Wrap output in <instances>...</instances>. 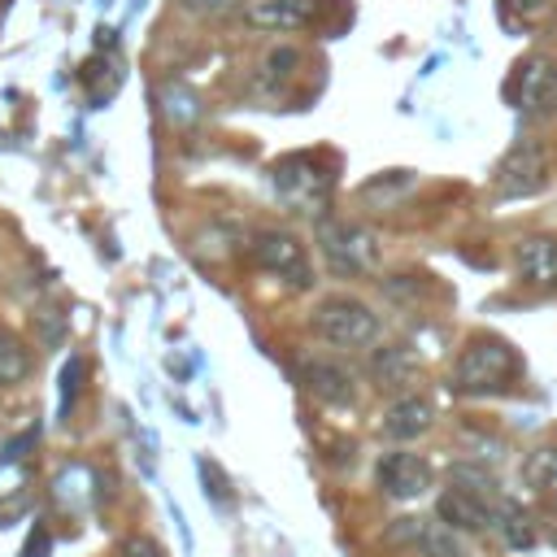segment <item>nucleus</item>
<instances>
[{
	"instance_id": "f257e3e1",
	"label": "nucleus",
	"mask_w": 557,
	"mask_h": 557,
	"mask_svg": "<svg viewBox=\"0 0 557 557\" xmlns=\"http://www.w3.org/2000/svg\"><path fill=\"white\" fill-rule=\"evenodd\" d=\"M318 252L331 265V274L352 278V274H370L379 270V244L366 226L357 222H339V218H318Z\"/></svg>"
},
{
	"instance_id": "f03ea898",
	"label": "nucleus",
	"mask_w": 557,
	"mask_h": 557,
	"mask_svg": "<svg viewBox=\"0 0 557 557\" xmlns=\"http://www.w3.org/2000/svg\"><path fill=\"white\" fill-rule=\"evenodd\" d=\"M313 331L335 348H366L379 339V313L357 296H331L318 305Z\"/></svg>"
},
{
	"instance_id": "7ed1b4c3",
	"label": "nucleus",
	"mask_w": 557,
	"mask_h": 557,
	"mask_svg": "<svg viewBox=\"0 0 557 557\" xmlns=\"http://www.w3.org/2000/svg\"><path fill=\"white\" fill-rule=\"evenodd\" d=\"M274 191L283 205H292L296 213H326V200H331V174H322L313 165V157H283L274 165Z\"/></svg>"
},
{
	"instance_id": "20e7f679",
	"label": "nucleus",
	"mask_w": 557,
	"mask_h": 557,
	"mask_svg": "<svg viewBox=\"0 0 557 557\" xmlns=\"http://www.w3.org/2000/svg\"><path fill=\"white\" fill-rule=\"evenodd\" d=\"M544 183H548V157H544V148H540V144H531V139L513 144V148L500 157L496 178H492V187H496V196H500V200L535 196Z\"/></svg>"
},
{
	"instance_id": "39448f33",
	"label": "nucleus",
	"mask_w": 557,
	"mask_h": 557,
	"mask_svg": "<svg viewBox=\"0 0 557 557\" xmlns=\"http://www.w3.org/2000/svg\"><path fill=\"white\" fill-rule=\"evenodd\" d=\"M252 261H257L265 274L287 278V283L300 287V292L313 283L309 252H305V244H300L292 231H261V235L252 239Z\"/></svg>"
},
{
	"instance_id": "423d86ee",
	"label": "nucleus",
	"mask_w": 557,
	"mask_h": 557,
	"mask_svg": "<svg viewBox=\"0 0 557 557\" xmlns=\"http://www.w3.org/2000/svg\"><path fill=\"white\" fill-rule=\"evenodd\" d=\"M513 370V352L500 339H474L461 357H457V392H496Z\"/></svg>"
},
{
	"instance_id": "0eeeda50",
	"label": "nucleus",
	"mask_w": 557,
	"mask_h": 557,
	"mask_svg": "<svg viewBox=\"0 0 557 557\" xmlns=\"http://www.w3.org/2000/svg\"><path fill=\"white\" fill-rule=\"evenodd\" d=\"M509 100H513V109H518L522 117L548 113L553 100H557V61H553L548 52H531V57L518 65L513 83H509Z\"/></svg>"
},
{
	"instance_id": "6e6552de",
	"label": "nucleus",
	"mask_w": 557,
	"mask_h": 557,
	"mask_svg": "<svg viewBox=\"0 0 557 557\" xmlns=\"http://www.w3.org/2000/svg\"><path fill=\"white\" fill-rule=\"evenodd\" d=\"M374 479H379L383 496H392V500H413V496H422V492L431 487L435 470H431V461L418 457V453H387V457L379 461Z\"/></svg>"
},
{
	"instance_id": "1a4fd4ad",
	"label": "nucleus",
	"mask_w": 557,
	"mask_h": 557,
	"mask_svg": "<svg viewBox=\"0 0 557 557\" xmlns=\"http://www.w3.org/2000/svg\"><path fill=\"white\" fill-rule=\"evenodd\" d=\"M387 540L392 544H409V548H418L426 557H466L461 535L448 522H440V518H396Z\"/></svg>"
},
{
	"instance_id": "9d476101",
	"label": "nucleus",
	"mask_w": 557,
	"mask_h": 557,
	"mask_svg": "<svg viewBox=\"0 0 557 557\" xmlns=\"http://www.w3.org/2000/svg\"><path fill=\"white\" fill-rule=\"evenodd\" d=\"M435 518L448 522L453 531H487L492 518H496V505H492L487 496H479V492L453 483V487L440 492V500H435Z\"/></svg>"
},
{
	"instance_id": "9b49d317",
	"label": "nucleus",
	"mask_w": 557,
	"mask_h": 557,
	"mask_svg": "<svg viewBox=\"0 0 557 557\" xmlns=\"http://www.w3.org/2000/svg\"><path fill=\"white\" fill-rule=\"evenodd\" d=\"M300 383H305L318 400H326V405H352V396H357L352 374H348L339 361H322V357L300 366Z\"/></svg>"
},
{
	"instance_id": "f8f14e48",
	"label": "nucleus",
	"mask_w": 557,
	"mask_h": 557,
	"mask_svg": "<svg viewBox=\"0 0 557 557\" xmlns=\"http://www.w3.org/2000/svg\"><path fill=\"white\" fill-rule=\"evenodd\" d=\"M513 265H518V278L531 283V287H557V239L548 235H531L518 244L513 252Z\"/></svg>"
},
{
	"instance_id": "ddd939ff",
	"label": "nucleus",
	"mask_w": 557,
	"mask_h": 557,
	"mask_svg": "<svg viewBox=\"0 0 557 557\" xmlns=\"http://www.w3.org/2000/svg\"><path fill=\"white\" fill-rule=\"evenodd\" d=\"M244 17L257 30H300L313 22V0H252Z\"/></svg>"
},
{
	"instance_id": "4468645a",
	"label": "nucleus",
	"mask_w": 557,
	"mask_h": 557,
	"mask_svg": "<svg viewBox=\"0 0 557 557\" xmlns=\"http://www.w3.org/2000/svg\"><path fill=\"white\" fill-rule=\"evenodd\" d=\"M431 422H435V409L426 396H400L383 413V435L387 440H418L422 431H431Z\"/></svg>"
},
{
	"instance_id": "2eb2a0df",
	"label": "nucleus",
	"mask_w": 557,
	"mask_h": 557,
	"mask_svg": "<svg viewBox=\"0 0 557 557\" xmlns=\"http://www.w3.org/2000/svg\"><path fill=\"white\" fill-rule=\"evenodd\" d=\"M492 531L509 544V548H531L535 544V527L531 518L513 505V500H496V518H492Z\"/></svg>"
},
{
	"instance_id": "dca6fc26",
	"label": "nucleus",
	"mask_w": 557,
	"mask_h": 557,
	"mask_svg": "<svg viewBox=\"0 0 557 557\" xmlns=\"http://www.w3.org/2000/svg\"><path fill=\"white\" fill-rule=\"evenodd\" d=\"M30 348L13 335V331H4L0 326V387H17V383H26L30 379Z\"/></svg>"
},
{
	"instance_id": "f3484780",
	"label": "nucleus",
	"mask_w": 557,
	"mask_h": 557,
	"mask_svg": "<svg viewBox=\"0 0 557 557\" xmlns=\"http://www.w3.org/2000/svg\"><path fill=\"white\" fill-rule=\"evenodd\" d=\"M370 374L379 379V387H400V383H409V374H413V357H409L405 348H379V352L370 357Z\"/></svg>"
},
{
	"instance_id": "a211bd4d",
	"label": "nucleus",
	"mask_w": 557,
	"mask_h": 557,
	"mask_svg": "<svg viewBox=\"0 0 557 557\" xmlns=\"http://www.w3.org/2000/svg\"><path fill=\"white\" fill-rule=\"evenodd\" d=\"M522 479L531 487H557V444H540L522 461Z\"/></svg>"
},
{
	"instance_id": "6ab92c4d",
	"label": "nucleus",
	"mask_w": 557,
	"mask_h": 557,
	"mask_svg": "<svg viewBox=\"0 0 557 557\" xmlns=\"http://www.w3.org/2000/svg\"><path fill=\"white\" fill-rule=\"evenodd\" d=\"M191 17H226V13H235L244 0H178Z\"/></svg>"
},
{
	"instance_id": "aec40b11",
	"label": "nucleus",
	"mask_w": 557,
	"mask_h": 557,
	"mask_svg": "<svg viewBox=\"0 0 557 557\" xmlns=\"http://www.w3.org/2000/svg\"><path fill=\"white\" fill-rule=\"evenodd\" d=\"M505 9H509V13H518V22H522V26H531V22H544V17H548L553 0H505Z\"/></svg>"
},
{
	"instance_id": "412c9836",
	"label": "nucleus",
	"mask_w": 557,
	"mask_h": 557,
	"mask_svg": "<svg viewBox=\"0 0 557 557\" xmlns=\"http://www.w3.org/2000/svg\"><path fill=\"white\" fill-rule=\"evenodd\" d=\"M78 374H83V357H70V361H65V370H61V413H70V405H74Z\"/></svg>"
},
{
	"instance_id": "4be33fe9",
	"label": "nucleus",
	"mask_w": 557,
	"mask_h": 557,
	"mask_svg": "<svg viewBox=\"0 0 557 557\" xmlns=\"http://www.w3.org/2000/svg\"><path fill=\"white\" fill-rule=\"evenodd\" d=\"M117 557H165V553H161V544L152 535H131V540H122Z\"/></svg>"
},
{
	"instance_id": "5701e85b",
	"label": "nucleus",
	"mask_w": 557,
	"mask_h": 557,
	"mask_svg": "<svg viewBox=\"0 0 557 557\" xmlns=\"http://www.w3.org/2000/svg\"><path fill=\"white\" fill-rule=\"evenodd\" d=\"M165 100H170V104H165V113H170V117H178V122L196 117V100H191L187 91H174V87H170V91H165Z\"/></svg>"
},
{
	"instance_id": "b1692460",
	"label": "nucleus",
	"mask_w": 557,
	"mask_h": 557,
	"mask_svg": "<svg viewBox=\"0 0 557 557\" xmlns=\"http://www.w3.org/2000/svg\"><path fill=\"white\" fill-rule=\"evenodd\" d=\"M48 553V531L44 527H35L30 531V540H26V548H22V557H44Z\"/></svg>"
}]
</instances>
